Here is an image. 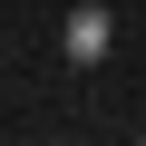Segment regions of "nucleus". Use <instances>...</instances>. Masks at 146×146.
Masks as SVG:
<instances>
[{"instance_id": "obj_1", "label": "nucleus", "mask_w": 146, "mask_h": 146, "mask_svg": "<svg viewBox=\"0 0 146 146\" xmlns=\"http://www.w3.org/2000/svg\"><path fill=\"white\" fill-rule=\"evenodd\" d=\"M107 49H117V20H107V0H78V10L58 20V58H68V68H107Z\"/></svg>"}]
</instances>
